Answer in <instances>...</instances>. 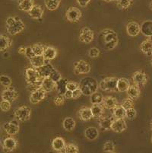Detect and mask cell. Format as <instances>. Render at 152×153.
<instances>
[{
	"label": "cell",
	"mask_w": 152,
	"mask_h": 153,
	"mask_svg": "<svg viewBox=\"0 0 152 153\" xmlns=\"http://www.w3.org/2000/svg\"><path fill=\"white\" fill-rule=\"evenodd\" d=\"M99 42L104 48L110 51L116 48V47L118 45L119 38L114 30L106 29L100 33Z\"/></svg>",
	"instance_id": "obj_1"
},
{
	"label": "cell",
	"mask_w": 152,
	"mask_h": 153,
	"mask_svg": "<svg viewBox=\"0 0 152 153\" xmlns=\"http://www.w3.org/2000/svg\"><path fill=\"white\" fill-rule=\"evenodd\" d=\"M25 25L23 21L18 17H8L6 19V30L10 35H16L24 30Z\"/></svg>",
	"instance_id": "obj_2"
},
{
	"label": "cell",
	"mask_w": 152,
	"mask_h": 153,
	"mask_svg": "<svg viewBox=\"0 0 152 153\" xmlns=\"http://www.w3.org/2000/svg\"><path fill=\"white\" fill-rule=\"evenodd\" d=\"M80 88L82 94L86 96H90L92 94L97 91L99 88V84L95 79L90 77H85L81 79Z\"/></svg>",
	"instance_id": "obj_3"
},
{
	"label": "cell",
	"mask_w": 152,
	"mask_h": 153,
	"mask_svg": "<svg viewBox=\"0 0 152 153\" xmlns=\"http://www.w3.org/2000/svg\"><path fill=\"white\" fill-rule=\"evenodd\" d=\"M117 82L118 79L115 77H107L104 79L99 83V88L102 91L116 92L117 90Z\"/></svg>",
	"instance_id": "obj_4"
},
{
	"label": "cell",
	"mask_w": 152,
	"mask_h": 153,
	"mask_svg": "<svg viewBox=\"0 0 152 153\" xmlns=\"http://www.w3.org/2000/svg\"><path fill=\"white\" fill-rule=\"evenodd\" d=\"M25 80L27 85H33L43 80L40 77L38 71L34 67H29L25 69Z\"/></svg>",
	"instance_id": "obj_5"
},
{
	"label": "cell",
	"mask_w": 152,
	"mask_h": 153,
	"mask_svg": "<svg viewBox=\"0 0 152 153\" xmlns=\"http://www.w3.org/2000/svg\"><path fill=\"white\" fill-rule=\"evenodd\" d=\"M31 109L27 106H22L17 108L14 112V116L17 120L25 122L29 120L31 116Z\"/></svg>",
	"instance_id": "obj_6"
},
{
	"label": "cell",
	"mask_w": 152,
	"mask_h": 153,
	"mask_svg": "<svg viewBox=\"0 0 152 153\" xmlns=\"http://www.w3.org/2000/svg\"><path fill=\"white\" fill-rule=\"evenodd\" d=\"M90 65L85 60H79L74 63V73L75 75L87 74L90 72Z\"/></svg>",
	"instance_id": "obj_7"
},
{
	"label": "cell",
	"mask_w": 152,
	"mask_h": 153,
	"mask_svg": "<svg viewBox=\"0 0 152 153\" xmlns=\"http://www.w3.org/2000/svg\"><path fill=\"white\" fill-rule=\"evenodd\" d=\"M82 16V11L77 7H69L65 12V17L67 20L72 23H76L80 20Z\"/></svg>",
	"instance_id": "obj_8"
},
{
	"label": "cell",
	"mask_w": 152,
	"mask_h": 153,
	"mask_svg": "<svg viewBox=\"0 0 152 153\" xmlns=\"http://www.w3.org/2000/svg\"><path fill=\"white\" fill-rule=\"evenodd\" d=\"M94 39V31L88 27H84L80 30L79 36V40L80 42L85 43V44H90Z\"/></svg>",
	"instance_id": "obj_9"
},
{
	"label": "cell",
	"mask_w": 152,
	"mask_h": 153,
	"mask_svg": "<svg viewBox=\"0 0 152 153\" xmlns=\"http://www.w3.org/2000/svg\"><path fill=\"white\" fill-rule=\"evenodd\" d=\"M47 93V91L43 89L42 88L31 91L30 96V103L33 104H37L40 103V101H42L46 98Z\"/></svg>",
	"instance_id": "obj_10"
},
{
	"label": "cell",
	"mask_w": 152,
	"mask_h": 153,
	"mask_svg": "<svg viewBox=\"0 0 152 153\" xmlns=\"http://www.w3.org/2000/svg\"><path fill=\"white\" fill-rule=\"evenodd\" d=\"M132 79L134 84L138 85L139 86H142L147 84L148 81V76L143 71H136V72H134Z\"/></svg>",
	"instance_id": "obj_11"
},
{
	"label": "cell",
	"mask_w": 152,
	"mask_h": 153,
	"mask_svg": "<svg viewBox=\"0 0 152 153\" xmlns=\"http://www.w3.org/2000/svg\"><path fill=\"white\" fill-rule=\"evenodd\" d=\"M17 146H18V141L16 139L12 137V136H11L10 137H6L2 142V149L6 152L14 151Z\"/></svg>",
	"instance_id": "obj_12"
},
{
	"label": "cell",
	"mask_w": 152,
	"mask_h": 153,
	"mask_svg": "<svg viewBox=\"0 0 152 153\" xmlns=\"http://www.w3.org/2000/svg\"><path fill=\"white\" fill-rule=\"evenodd\" d=\"M19 98V92L13 87H8L2 91V99L13 102Z\"/></svg>",
	"instance_id": "obj_13"
},
{
	"label": "cell",
	"mask_w": 152,
	"mask_h": 153,
	"mask_svg": "<svg viewBox=\"0 0 152 153\" xmlns=\"http://www.w3.org/2000/svg\"><path fill=\"white\" fill-rule=\"evenodd\" d=\"M3 129L5 133L9 136H15L19 131V124L16 120L6 122L3 124Z\"/></svg>",
	"instance_id": "obj_14"
},
{
	"label": "cell",
	"mask_w": 152,
	"mask_h": 153,
	"mask_svg": "<svg viewBox=\"0 0 152 153\" xmlns=\"http://www.w3.org/2000/svg\"><path fill=\"white\" fill-rule=\"evenodd\" d=\"M126 33L130 37H136L141 33V25L136 22H131L126 26Z\"/></svg>",
	"instance_id": "obj_15"
},
{
	"label": "cell",
	"mask_w": 152,
	"mask_h": 153,
	"mask_svg": "<svg viewBox=\"0 0 152 153\" xmlns=\"http://www.w3.org/2000/svg\"><path fill=\"white\" fill-rule=\"evenodd\" d=\"M27 13L31 19H35V20H40L44 15V9L41 5H34L33 8L30 9V12H28Z\"/></svg>",
	"instance_id": "obj_16"
},
{
	"label": "cell",
	"mask_w": 152,
	"mask_h": 153,
	"mask_svg": "<svg viewBox=\"0 0 152 153\" xmlns=\"http://www.w3.org/2000/svg\"><path fill=\"white\" fill-rule=\"evenodd\" d=\"M127 129L126 122L124 119H115L112 124L111 130L117 133H120Z\"/></svg>",
	"instance_id": "obj_17"
},
{
	"label": "cell",
	"mask_w": 152,
	"mask_h": 153,
	"mask_svg": "<svg viewBox=\"0 0 152 153\" xmlns=\"http://www.w3.org/2000/svg\"><path fill=\"white\" fill-rule=\"evenodd\" d=\"M114 120H115V118L113 117H102L99 118L98 123L100 129L104 130V131L111 130V127H112V124L113 123Z\"/></svg>",
	"instance_id": "obj_18"
},
{
	"label": "cell",
	"mask_w": 152,
	"mask_h": 153,
	"mask_svg": "<svg viewBox=\"0 0 152 153\" xmlns=\"http://www.w3.org/2000/svg\"><path fill=\"white\" fill-rule=\"evenodd\" d=\"M66 143L62 137H56L52 142V148L57 152H65Z\"/></svg>",
	"instance_id": "obj_19"
},
{
	"label": "cell",
	"mask_w": 152,
	"mask_h": 153,
	"mask_svg": "<svg viewBox=\"0 0 152 153\" xmlns=\"http://www.w3.org/2000/svg\"><path fill=\"white\" fill-rule=\"evenodd\" d=\"M126 93H127L128 98L133 101H136L141 95L140 88L138 85L133 83L132 85H130Z\"/></svg>",
	"instance_id": "obj_20"
},
{
	"label": "cell",
	"mask_w": 152,
	"mask_h": 153,
	"mask_svg": "<svg viewBox=\"0 0 152 153\" xmlns=\"http://www.w3.org/2000/svg\"><path fill=\"white\" fill-rule=\"evenodd\" d=\"M141 33L152 41V21H145L141 25Z\"/></svg>",
	"instance_id": "obj_21"
},
{
	"label": "cell",
	"mask_w": 152,
	"mask_h": 153,
	"mask_svg": "<svg viewBox=\"0 0 152 153\" xmlns=\"http://www.w3.org/2000/svg\"><path fill=\"white\" fill-rule=\"evenodd\" d=\"M53 69V66L52 64L49 63V62H46L44 65H43L40 67L37 68V70L38 71L40 77L43 78V79L44 78L50 77V74H51V72H52Z\"/></svg>",
	"instance_id": "obj_22"
},
{
	"label": "cell",
	"mask_w": 152,
	"mask_h": 153,
	"mask_svg": "<svg viewBox=\"0 0 152 153\" xmlns=\"http://www.w3.org/2000/svg\"><path fill=\"white\" fill-rule=\"evenodd\" d=\"M41 88L44 90H45L47 92H51V91L56 90V82L53 80L52 79H50V77L44 78L42 80V85Z\"/></svg>",
	"instance_id": "obj_23"
},
{
	"label": "cell",
	"mask_w": 152,
	"mask_h": 153,
	"mask_svg": "<svg viewBox=\"0 0 152 153\" xmlns=\"http://www.w3.org/2000/svg\"><path fill=\"white\" fill-rule=\"evenodd\" d=\"M79 119L82 120V121H88V120H91L92 118H94L91 108H87V107L82 108L79 111Z\"/></svg>",
	"instance_id": "obj_24"
},
{
	"label": "cell",
	"mask_w": 152,
	"mask_h": 153,
	"mask_svg": "<svg viewBox=\"0 0 152 153\" xmlns=\"http://www.w3.org/2000/svg\"><path fill=\"white\" fill-rule=\"evenodd\" d=\"M57 54H58V51L55 47H51V46H46L43 56L46 60L50 61L55 59L57 56Z\"/></svg>",
	"instance_id": "obj_25"
},
{
	"label": "cell",
	"mask_w": 152,
	"mask_h": 153,
	"mask_svg": "<svg viewBox=\"0 0 152 153\" xmlns=\"http://www.w3.org/2000/svg\"><path fill=\"white\" fill-rule=\"evenodd\" d=\"M102 104L106 109L113 110L116 106L118 105V101L113 96H107V97H104Z\"/></svg>",
	"instance_id": "obj_26"
},
{
	"label": "cell",
	"mask_w": 152,
	"mask_h": 153,
	"mask_svg": "<svg viewBox=\"0 0 152 153\" xmlns=\"http://www.w3.org/2000/svg\"><path fill=\"white\" fill-rule=\"evenodd\" d=\"M140 50L142 52L148 56H152V41L148 38L140 44Z\"/></svg>",
	"instance_id": "obj_27"
},
{
	"label": "cell",
	"mask_w": 152,
	"mask_h": 153,
	"mask_svg": "<svg viewBox=\"0 0 152 153\" xmlns=\"http://www.w3.org/2000/svg\"><path fill=\"white\" fill-rule=\"evenodd\" d=\"M113 111V117L115 119H124L126 117V110L122 105H117Z\"/></svg>",
	"instance_id": "obj_28"
},
{
	"label": "cell",
	"mask_w": 152,
	"mask_h": 153,
	"mask_svg": "<svg viewBox=\"0 0 152 153\" xmlns=\"http://www.w3.org/2000/svg\"><path fill=\"white\" fill-rule=\"evenodd\" d=\"M34 0H20L19 2V9L23 12H28L34 5Z\"/></svg>",
	"instance_id": "obj_29"
},
{
	"label": "cell",
	"mask_w": 152,
	"mask_h": 153,
	"mask_svg": "<svg viewBox=\"0 0 152 153\" xmlns=\"http://www.w3.org/2000/svg\"><path fill=\"white\" fill-rule=\"evenodd\" d=\"M92 113H93V116L94 118H99L104 117V107L102 104H92L91 108Z\"/></svg>",
	"instance_id": "obj_30"
},
{
	"label": "cell",
	"mask_w": 152,
	"mask_h": 153,
	"mask_svg": "<svg viewBox=\"0 0 152 153\" xmlns=\"http://www.w3.org/2000/svg\"><path fill=\"white\" fill-rule=\"evenodd\" d=\"M30 62L31 66L37 69V68H39L43 66V65H44L48 61L46 60L43 55H36L31 59H30Z\"/></svg>",
	"instance_id": "obj_31"
},
{
	"label": "cell",
	"mask_w": 152,
	"mask_h": 153,
	"mask_svg": "<svg viewBox=\"0 0 152 153\" xmlns=\"http://www.w3.org/2000/svg\"><path fill=\"white\" fill-rule=\"evenodd\" d=\"M85 136L89 140H95L98 138L99 131L96 127H88L85 131Z\"/></svg>",
	"instance_id": "obj_32"
},
{
	"label": "cell",
	"mask_w": 152,
	"mask_h": 153,
	"mask_svg": "<svg viewBox=\"0 0 152 153\" xmlns=\"http://www.w3.org/2000/svg\"><path fill=\"white\" fill-rule=\"evenodd\" d=\"M12 41L10 38L4 34H1L0 36V51L4 52L8 48L11 47Z\"/></svg>",
	"instance_id": "obj_33"
},
{
	"label": "cell",
	"mask_w": 152,
	"mask_h": 153,
	"mask_svg": "<svg viewBox=\"0 0 152 153\" xmlns=\"http://www.w3.org/2000/svg\"><path fill=\"white\" fill-rule=\"evenodd\" d=\"M129 86H130V82L127 79H125V78L118 79V82H117V90H118V91H119V92L127 91Z\"/></svg>",
	"instance_id": "obj_34"
},
{
	"label": "cell",
	"mask_w": 152,
	"mask_h": 153,
	"mask_svg": "<svg viewBox=\"0 0 152 153\" xmlns=\"http://www.w3.org/2000/svg\"><path fill=\"white\" fill-rule=\"evenodd\" d=\"M75 125H76L75 120L70 117H65L62 122V126L64 130L67 132H72L75 128Z\"/></svg>",
	"instance_id": "obj_35"
},
{
	"label": "cell",
	"mask_w": 152,
	"mask_h": 153,
	"mask_svg": "<svg viewBox=\"0 0 152 153\" xmlns=\"http://www.w3.org/2000/svg\"><path fill=\"white\" fill-rule=\"evenodd\" d=\"M44 3L48 10L55 11L60 5L61 0H44Z\"/></svg>",
	"instance_id": "obj_36"
},
{
	"label": "cell",
	"mask_w": 152,
	"mask_h": 153,
	"mask_svg": "<svg viewBox=\"0 0 152 153\" xmlns=\"http://www.w3.org/2000/svg\"><path fill=\"white\" fill-rule=\"evenodd\" d=\"M67 82H68V81L63 79H62L61 80L57 82L56 90L58 94H65V91L67 90Z\"/></svg>",
	"instance_id": "obj_37"
},
{
	"label": "cell",
	"mask_w": 152,
	"mask_h": 153,
	"mask_svg": "<svg viewBox=\"0 0 152 153\" xmlns=\"http://www.w3.org/2000/svg\"><path fill=\"white\" fill-rule=\"evenodd\" d=\"M104 97L103 94L100 92H94L90 95V103L92 104H103Z\"/></svg>",
	"instance_id": "obj_38"
},
{
	"label": "cell",
	"mask_w": 152,
	"mask_h": 153,
	"mask_svg": "<svg viewBox=\"0 0 152 153\" xmlns=\"http://www.w3.org/2000/svg\"><path fill=\"white\" fill-rule=\"evenodd\" d=\"M116 5L118 9L125 11L132 5L133 0H116Z\"/></svg>",
	"instance_id": "obj_39"
},
{
	"label": "cell",
	"mask_w": 152,
	"mask_h": 153,
	"mask_svg": "<svg viewBox=\"0 0 152 153\" xmlns=\"http://www.w3.org/2000/svg\"><path fill=\"white\" fill-rule=\"evenodd\" d=\"M31 47L35 55H43L44 51H45L46 46L40 44V43H37V44H34Z\"/></svg>",
	"instance_id": "obj_40"
},
{
	"label": "cell",
	"mask_w": 152,
	"mask_h": 153,
	"mask_svg": "<svg viewBox=\"0 0 152 153\" xmlns=\"http://www.w3.org/2000/svg\"><path fill=\"white\" fill-rule=\"evenodd\" d=\"M104 152L109 153L116 152V146L113 141H107L104 146Z\"/></svg>",
	"instance_id": "obj_41"
},
{
	"label": "cell",
	"mask_w": 152,
	"mask_h": 153,
	"mask_svg": "<svg viewBox=\"0 0 152 153\" xmlns=\"http://www.w3.org/2000/svg\"><path fill=\"white\" fill-rule=\"evenodd\" d=\"M0 82L3 87L8 88L12 85V79L9 76H5V75H2L0 76Z\"/></svg>",
	"instance_id": "obj_42"
},
{
	"label": "cell",
	"mask_w": 152,
	"mask_h": 153,
	"mask_svg": "<svg viewBox=\"0 0 152 153\" xmlns=\"http://www.w3.org/2000/svg\"><path fill=\"white\" fill-rule=\"evenodd\" d=\"M121 105L125 108V110L130 109V108H133L135 106V103H134L133 100L130 99V98H127L124 99L121 103Z\"/></svg>",
	"instance_id": "obj_43"
},
{
	"label": "cell",
	"mask_w": 152,
	"mask_h": 153,
	"mask_svg": "<svg viewBox=\"0 0 152 153\" xmlns=\"http://www.w3.org/2000/svg\"><path fill=\"white\" fill-rule=\"evenodd\" d=\"M65 153H79V149L76 145L73 144V143H70V144H67L65 149Z\"/></svg>",
	"instance_id": "obj_44"
},
{
	"label": "cell",
	"mask_w": 152,
	"mask_h": 153,
	"mask_svg": "<svg viewBox=\"0 0 152 153\" xmlns=\"http://www.w3.org/2000/svg\"><path fill=\"white\" fill-rule=\"evenodd\" d=\"M65 98L63 94H58L56 96L55 98H54L53 103L56 106H57V107L62 106V104H64V102H65Z\"/></svg>",
	"instance_id": "obj_45"
},
{
	"label": "cell",
	"mask_w": 152,
	"mask_h": 153,
	"mask_svg": "<svg viewBox=\"0 0 152 153\" xmlns=\"http://www.w3.org/2000/svg\"><path fill=\"white\" fill-rule=\"evenodd\" d=\"M50 78V79H52L55 82H59V80H61V79H62V75H61L60 72H59L58 70H56L55 68H54V69L52 71V72H51Z\"/></svg>",
	"instance_id": "obj_46"
},
{
	"label": "cell",
	"mask_w": 152,
	"mask_h": 153,
	"mask_svg": "<svg viewBox=\"0 0 152 153\" xmlns=\"http://www.w3.org/2000/svg\"><path fill=\"white\" fill-rule=\"evenodd\" d=\"M0 108L3 112H7V111H10L12 108V102L6 101V100H2L1 104H0Z\"/></svg>",
	"instance_id": "obj_47"
},
{
	"label": "cell",
	"mask_w": 152,
	"mask_h": 153,
	"mask_svg": "<svg viewBox=\"0 0 152 153\" xmlns=\"http://www.w3.org/2000/svg\"><path fill=\"white\" fill-rule=\"evenodd\" d=\"M100 51L98 48L97 47H92L88 51V56L90 58H92V59H95V58H97L100 56Z\"/></svg>",
	"instance_id": "obj_48"
},
{
	"label": "cell",
	"mask_w": 152,
	"mask_h": 153,
	"mask_svg": "<svg viewBox=\"0 0 152 153\" xmlns=\"http://www.w3.org/2000/svg\"><path fill=\"white\" fill-rule=\"evenodd\" d=\"M80 88V85L79 83L75 82H67V89L70 91H75V90Z\"/></svg>",
	"instance_id": "obj_49"
},
{
	"label": "cell",
	"mask_w": 152,
	"mask_h": 153,
	"mask_svg": "<svg viewBox=\"0 0 152 153\" xmlns=\"http://www.w3.org/2000/svg\"><path fill=\"white\" fill-rule=\"evenodd\" d=\"M136 115H137V112L134 108L126 110V117L129 120H133L136 117Z\"/></svg>",
	"instance_id": "obj_50"
},
{
	"label": "cell",
	"mask_w": 152,
	"mask_h": 153,
	"mask_svg": "<svg viewBox=\"0 0 152 153\" xmlns=\"http://www.w3.org/2000/svg\"><path fill=\"white\" fill-rule=\"evenodd\" d=\"M25 56L28 59H31L33 56H35V53L33 52L32 47H26V52H25Z\"/></svg>",
	"instance_id": "obj_51"
},
{
	"label": "cell",
	"mask_w": 152,
	"mask_h": 153,
	"mask_svg": "<svg viewBox=\"0 0 152 153\" xmlns=\"http://www.w3.org/2000/svg\"><path fill=\"white\" fill-rule=\"evenodd\" d=\"M82 91L81 90V88H78V89L75 90L73 91V94H72V98L73 99H77V98H80L81 96H82Z\"/></svg>",
	"instance_id": "obj_52"
},
{
	"label": "cell",
	"mask_w": 152,
	"mask_h": 153,
	"mask_svg": "<svg viewBox=\"0 0 152 153\" xmlns=\"http://www.w3.org/2000/svg\"><path fill=\"white\" fill-rule=\"evenodd\" d=\"M91 0H76L77 3L79 4V6L81 7H86L87 5H89Z\"/></svg>",
	"instance_id": "obj_53"
},
{
	"label": "cell",
	"mask_w": 152,
	"mask_h": 153,
	"mask_svg": "<svg viewBox=\"0 0 152 153\" xmlns=\"http://www.w3.org/2000/svg\"><path fill=\"white\" fill-rule=\"evenodd\" d=\"M72 94H73V91L67 89L63 95L65 96V99H71V98H72Z\"/></svg>",
	"instance_id": "obj_54"
},
{
	"label": "cell",
	"mask_w": 152,
	"mask_h": 153,
	"mask_svg": "<svg viewBox=\"0 0 152 153\" xmlns=\"http://www.w3.org/2000/svg\"><path fill=\"white\" fill-rule=\"evenodd\" d=\"M18 52H19V53L22 54V55H25V52H26V47L22 46V47H20L19 48V50H18Z\"/></svg>",
	"instance_id": "obj_55"
},
{
	"label": "cell",
	"mask_w": 152,
	"mask_h": 153,
	"mask_svg": "<svg viewBox=\"0 0 152 153\" xmlns=\"http://www.w3.org/2000/svg\"><path fill=\"white\" fill-rule=\"evenodd\" d=\"M104 2H116V0H103Z\"/></svg>",
	"instance_id": "obj_56"
},
{
	"label": "cell",
	"mask_w": 152,
	"mask_h": 153,
	"mask_svg": "<svg viewBox=\"0 0 152 153\" xmlns=\"http://www.w3.org/2000/svg\"><path fill=\"white\" fill-rule=\"evenodd\" d=\"M149 8H150L151 10L152 11V1L150 2V4H149Z\"/></svg>",
	"instance_id": "obj_57"
},
{
	"label": "cell",
	"mask_w": 152,
	"mask_h": 153,
	"mask_svg": "<svg viewBox=\"0 0 152 153\" xmlns=\"http://www.w3.org/2000/svg\"><path fill=\"white\" fill-rule=\"evenodd\" d=\"M151 66H152V56H151Z\"/></svg>",
	"instance_id": "obj_58"
},
{
	"label": "cell",
	"mask_w": 152,
	"mask_h": 153,
	"mask_svg": "<svg viewBox=\"0 0 152 153\" xmlns=\"http://www.w3.org/2000/svg\"><path fill=\"white\" fill-rule=\"evenodd\" d=\"M151 130H152V122L151 123Z\"/></svg>",
	"instance_id": "obj_59"
},
{
	"label": "cell",
	"mask_w": 152,
	"mask_h": 153,
	"mask_svg": "<svg viewBox=\"0 0 152 153\" xmlns=\"http://www.w3.org/2000/svg\"><path fill=\"white\" fill-rule=\"evenodd\" d=\"M151 143H152V136H151Z\"/></svg>",
	"instance_id": "obj_60"
}]
</instances>
